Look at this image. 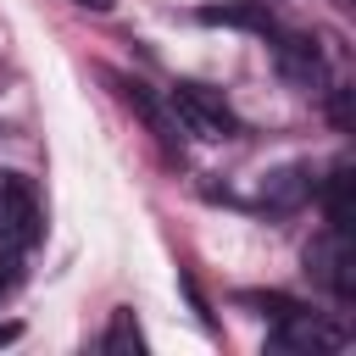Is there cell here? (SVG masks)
<instances>
[{"label": "cell", "mask_w": 356, "mask_h": 356, "mask_svg": "<svg viewBox=\"0 0 356 356\" xmlns=\"http://www.w3.org/2000/svg\"><path fill=\"white\" fill-rule=\"evenodd\" d=\"M300 261H306V278L317 289H328L334 300H350L356 295V250H350V234H339V228L312 234V245L300 250Z\"/></svg>", "instance_id": "cell-1"}, {"label": "cell", "mask_w": 356, "mask_h": 356, "mask_svg": "<svg viewBox=\"0 0 356 356\" xmlns=\"http://www.w3.org/2000/svg\"><path fill=\"white\" fill-rule=\"evenodd\" d=\"M167 106L178 111L184 134H195V139H234V134H239V117H234L228 100H222L217 89H206V83H172V89H167Z\"/></svg>", "instance_id": "cell-2"}, {"label": "cell", "mask_w": 356, "mask_h": 356, "mask_svg": "<svg viewBox=\"0 0 356 356\" xmlns=\"http://www.w3.org/2000/svg\"><path fill=\"white\" fill-rule=\"evenodd\" d=\"M44 222H39V195L22 172L0 167V250H28L39 245Z\"/></svg>", "instance_id": "cell-3"}, {"label": "cell", "mask_w": 356, "mask_h": 356, "mask_svg": "<svg viewBox=\"0 0 356 356\" xmlns=\"http://www.w3.org/2000/svg\"><path fill=\"white\" fill-rule=\"evenodd\" d=\"M267 345L284 350V356H328V350H345V328H334L312 306H289L278 317V328L267 334Z\"/></svg>", "instance_id": "cell-4"}, {"label": "cell", "mask_w": 356, "mask_h": 356, "mask_svg": "<svg viewBox=\"0 0 356 356\" xmlns=\"http://www.w3.org/2000/svg\"><path fill=\"white\" fill-rule=\"evenodd\" d=\"M267 44H273V67H278V78L289 83V89H300V95H328V67H323V50L306 39V33H267Z\"/></svg>", "instance_id": "cell-5"}, {"label": "cell", "mask_w": 356, "mask_h": 356, "mask_svg": "<svg viewBox=\"0 0 356 356\" xmlns=\"http://www.w3.org/2000/svg\"><path fill=\"white\" fill-rule=\"evenodd\" d=\"M106 78H111V83H117V95L145 117V128L161 139V150H167V156H184V122H178V111H172V106H161L139 78H122V72H106Z\"/></svg>", "instance_id": "cell-6"}, {"label": "cell", "mask_w": 356, "mask_h": 356, "mask_svg": "<svg viewBox=\"0 0 356 356\" xmlns=\"http://www.w3.org/2000/svg\"><path fill=\"white\" fill-rule=\"evenodd\" d=\"M312 189H317V184H312V167H300V161H295V167L267 172L256 200H261L267 211H295V206H306V200H312Z\"/></svg>", "instance_id": "cell-7"}, {"label": "cell", "mask_w": 356, "mask_h": 356, "mask_svg": "<svg viewBox=\"0 0 356 356\" xmlns=\"http://www.w3.org/2000/svg\"><path fill=\"white\" fill-rule=\"evenodd\" d=\"M200 22H228V28H256L261 39L278 28L273 22V11H267V0H234V6H206L200 11Z\"/></svg>", "instance_id": "cell-8"}, {"label": "cell", "mask_w": 356, "mask_h": 356, "mask_svg": "<svg viewBox=\"0 0 356 356\" xmlns=\"http://www.w3.org/2000/svg\"><path fill=\"white\" fill-rule=\"evenodd\" d=\"M350 161H339L328 178H323V211H328V228H339V234H350Z\"/></svg>", "instance_id": "cell-9"}, {"label": "cell", "mask_w": 356, "mask_h": 356, "mask_svg": "<svg viewBox=\"0 0 356 356\" xmlns=\"http://www.w3.org/2000/svg\"><path fill=\"white\" fill-rule=\"evenodd\" d=\"M100 350H106V356H145V334H139V317H134L128 306H117V312H111Z\"/></svg>", "instance_id": "cell-10"}, {"label": "cell", "mask_w": 356, "mask_h": 356, "mask_svg": "<svg viewBox=\"0 0 356 356\" xmlns=\"http://www.w3.org/2000/svg\"><path fill=\"white\" fill-rule=\"evenodd\" d=\"M22 289V250H0V306Z\"/></svg>", "instance_id": "cell-11"}, {"label": "cell", "mask_w": 356, "mask_h": 356, "mask_svg": "<svg viewBox=\"0 0 356 356\" xmlns=\"http://www.w3.org/2000/svg\"><path fill=\"white\" fill-rule=\"evenodd\" d=\"M72 6H83V11H95V17H106V11L117 6V0H72Z\"/></svg>", "instance_id": "cell-12"}, {"label": "cell", "mask_w": 356, "mask_h": 356, "mask_svg": "<svg viewBox=\"0 0 356 356\" xmlns=\"http://www.w3.org/2000/svg\"><path fill=\"white\" fill-rule=\"evenodd\" d=\"M17 334H22V328H17V323H0V345H11V339H17Z\"/></svg>", "instance_id": "cell-13"}]
</instances>
